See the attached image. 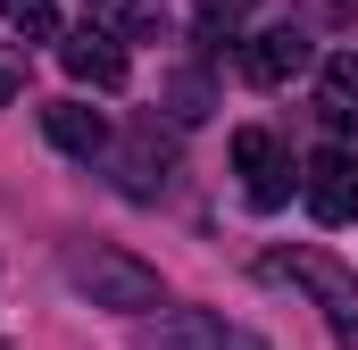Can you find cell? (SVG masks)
<instances>
[{"mask_svg":"<svg viewBox=\"0 0 358 350\" xmlns=\"http://www.w3.org/2000/svg\"><path fill=\"white\" fill-rule=\"evenodd\" d=\"M108 175H117L125 200H159V192L176 183V142L159 134V117H134V125L108 142Z\"/></svg>","mask_w":358,"mask_h":350,"instance_id":"3","label":"cell"},{"mask_svg":"<svg viewBox=\"0 0 358 350\" xmlns=\"http://www.w3.org/2000/svg\"><path fill=\"white\" fill-rule=\"evenodd\" d=\"M42 134H50V150H67V159H108V117L84 108V100H50L42 108Z\"/></svg>","mask_w":358,"mask_h":350,"instance_id":"9","label":"cell"},{"mask_svg":"<svg viewBox=\"0 0 358 350\" xmlns=\"http://www.w3.org/2000/svg\"><path fill=\"white\" fill-rule=\"evenodd\" d=\"M0 17H8L25 42H59V0H0Z\"/></svg>","mask_w":358,"mask_h":350,"instance_id":"12","label":"cell"},{"mask_svg":"<svg viewBox=\"0 0 358 350\" xmlns=\"http://www.w3.org/2000/svg\"><path fill=\"white\" fill-rule=\"evenodd\" d=\"M0 350H8V342H0Z\"/></svg>","mask_w":358,"mask_h":350,"instance_id":"16","label":"cell"},{"mask_svg":"<svg viewBox=\"0 0 358 350\" xmlns=\"http://www.w3.org/2000/svg\"><path fill=\"white\" fill-rule=\"evenodd\" d=\"M234 167H242L250 209H283V200H292V183H300V175H292V150L275 142L267 125H242V134H234Z\"/></svg>","mask_w":358,"mask_h":350,"instance_id":"6","label":"cell"},{"mask_svg":"<svg viewBox=\"0 0 358 350\" xmlns=\"http://www.w3.org/2000/svg\"><path fill=\"white\" fill-rule=\"evenodd\" d=\"M192 8H200V34H208V42H225V34L250 17V0H192Z\"/></svg>","mask_w":358,"mask_h":350,"instance_id":"14","label":"cell"},{"mask_svg":"<svg viewBox=\"0 0 358 350\" xmlns=\"http://www.w3.org/2000/svg\"><path fill=\"white\" fill-rule=\"evenodd\" d=\"M59 67L92 92H125V34H108V25H76V34H59Z\"/></svg>","mask_w":358,"mask_h":350,"instance_id":"7","label":"cell"},{"mask_svg":"<svg viewBox=\"0 0 358 350\" xmlns=\"http://www.w3.org/2000/svg\"><path fill=\"white\" fill-rule=\"evenodd\" d=\"M317 108H325V125L358 134V59H350V50L325 59V76H317Z\"/></svg>","mask_w":358,"mask_h":350,"instance_id":"10","label":"cell"},{"mask_svg":"<svg viewBox=\"0 0 358 350\" xmlns=\"http://www.w3.org/2000/svg\"><path fill=\"white\" fill-rule=\"evenodd\" d=\"M17 92H25V59H17V50H8V42H0V108H8V100H17Z\"/></svg>","mask_w":358,"mask_h":350,"instance_id":"15","label":"cell"},{"mask_svg":"<svg viewBox=\"0 0 358 350\" xmlns=\"http://www.w3.org/2000/svg\"><path fill=\"white\" fill-rule=\"evenodd\" d=\"M159 100H167V117H176V125H200V117H217V84H208V67H176Z\"/></svg>","mask_w":358,"mask_h":350,"instance_id":"11","label":"cell"},{"mask_svg":"<svg viewBox=\"0 0 358 350\" xmlns=\"http://www.w3.org/2000/svg\"><path fill=\"white\" fill-rule=\"evenodd\" d=\"M142 350H267V334L234 326L225 309H176V317H142Z\"/></svg>","mask_w":358,"mask_h":350,"instance_id":"4","label":"cell"},{"mask_svg":"<svg viewBox=\"0 0 358 350\" xmlns=\"http://www.w3.org/2000/svg\"><path fill=\"white\" fill-rule=\"evenodd\" d=\"M308 59H317V42H308L300 25H267V34L242 42V76H250V84H292Z\"/></svg>","mask_w":358,"mask_h":350,"instance_id":"8","label":"cell"},{"mask_svg":"<svg viewBox=\"0 0 358 350\" xmlns=\"http://www.w3.org/2000/svg\"><path fill=\"white\" fill-rule=\"evenodd\" d=\"M117 34H125V42H167V8H159V0H125V8H117Z\"/></svg>","mask_w":358,"mask_h":350,"instance_id":"13","label":"cell"},{"mask_svg":"<svg viewBox=\"0 0 358 350\" xmlns=\"http://www.w3.org/2000/svg\"><path fill=\"white\" fill-rule=\"evenodd\" d=\"M259 275H275V284H300V292L325 309L334 342L358 350V275L334 259V251H308V242H300V251H267V259H259Z\"/></svg>","mask_w":358,"mask_h":350,"instance_id":"2","label":"cell"},{"mask_svg":"<svg viewBox=\"0 0 358 350\" xmlns=\"http://www.w3.org/2000/svg\"><path fill=\"white\" fill-rule=\"evenodd\" d=\"M67 284L84 292L92 309H108V317H150V309H167L159 267L134 259V251H117V242H76V251H67Z\"/></svg>","mask_w":358,"mask_h":350,"instance_id":"1","label":"cell"},{"mask_svg":"<svg viewBox=\"0 0 358 350\" xmlns=\"http://www.w3.org/2000/svg\"><path fill=\"white\" fill-rule=\"evenodd\" d=\"M300 200H308L317 225H350L358 217V150L325 142V150L308 159V175H300Z\"/></svg>","mask_w":358,"mask_h":350,"instance_id":"5","label":"cell"}]
</instances>
